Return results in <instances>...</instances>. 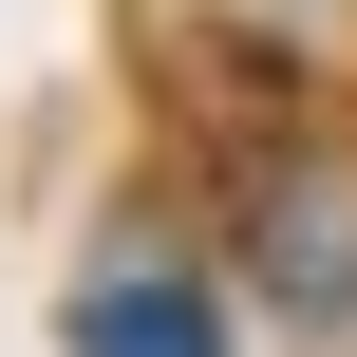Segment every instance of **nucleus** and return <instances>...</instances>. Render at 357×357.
I'll list each match as a JSON object with an SVG mask.
<instances>
[{"label": "nucleus", "instance_id": "nucleus-1", "mask_svg": "<svg viewBox=\"0 0 357 357\" xmlns=\"http://www.w3.org/2000/svg\"><path fill=\"white\" fill-rule=\"evenodd\" d=\"M75 357H226V320H207L188 282H151V264H132V282H94V301H75Z\"/></svg>", "mask_w": 357, "mask_h": 357}]
</instances>
